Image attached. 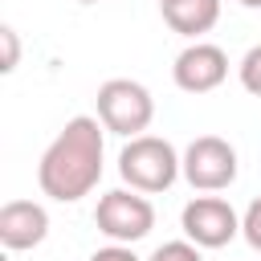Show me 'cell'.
I'll list each match as a JSON object with an SVG mask.
<instances>
[{
  "mask_svg": "<svg viewBox=\"0 0 261 261\" xmlns=\"http://www.w3.org/2000/svg\"><path fill=\"white\" fill-rule=\"evenodd\" d=\"M179 171H184V159L167 139H155V135H135L118 155V175L135 192H167Z\"/></svg>",
  "mask_w": 261,
  "mask_h": 261,
  "instance_id": "cell-2",
  "label": "cell"
},
{
  "mask_svg": "<svg viewBox=\"0 0 261 261\" xmlns=\"http://www.w3.org/2000/svg\"><path fill=\"white\" fill-rule=\"evenodd\" d=\"M159 8L179 37H200L220 20V0H159Z\"/></svg>",
  "mask_w": 261,
  "mask_h": 261,
  "instance_id": "cell-9",
  "label": "cell"
},
{
  "mask_svg": "<svg viewBox=\"0 0 261 261\" xmlns=\"http://www.w3.org/2000/svg\"><path fill=\"white\" fill-rule=\"evenodd\" d=\"M77 4H98V0H77Z\"/></svg>",
  "mask_w": 261,
  "mask_h": 261,
  "instance_id": "cell-16",
  "label": "cell"
},
{
  "mask_svg": "<svg viewBox=\"0 0 261 261\" xmlns=\"http://www.w3.org/2000/svg\"><path fill=\"white\" fill-rule=\"evenodd\" d=\"M179 228L192 245L200 249H224L237 232H241V216L232 212L228 200L220 196H196L192 204H184V216H179Z\"/></svg>",
  "mask_w": 261,
  "mask_h": 261,
  "instance_id": "cell-6",
  "label": "cell"
},
{
  "mask_svg": "<svg viewBox=\"0 0 261 261\" xmlns=\"http://www.w3.org/2000/svg\"><path fill=\"white\" fill-rule=\"evenodd\" d=\"M49 237V212L33 200H8L0 208V245L4 249H37Z\"/></svg>",
  "mask_w": 261,
  "mask_h": 261,
  "instance_id": "cell-8",
  "label": "cell"
},
{
  "mask_svg": "<svg viewBox=\"0 0 261 261\" xmlns=\"http://www.w3.org/2000/svg\"><path fill=\"white\" fill-rule=\"evenodd\" d=\"M90 261H139V257H135V253H130L126 245H118V241H114V245H106V249H98V253H94Z\"/></svg>",
  "mask_w": 261,
  "mask_h": 261,
  "instance_id": "cell-14",
  "label": "cell"
},
{
  "mask_svg": "<svg viewBox=\"0 0 261 261\" xmlns=\"http://www.w3.org/2000/svg\"><path fill=\"white\" fill-rule=\"evenodd\" d=\"M184 179L196 192H220L237 179V151L220 135H200L184 151Z\"/></svg>",
  "mask_w": 261,
  "mask_h": 261,
  "instance_id": "cell-5",
  "label": "cell"
},
{
  "mask_svg": "<svg viewBox=\"0 0 261 261\" xmlns=\"http://www.w3.org/2000/svg\"><path fill=\"white\" fill-rule=\"evenodd\" d=\"M171 77H175V86H179L184 94H208V90H216V86L228 77V57H224L220 45L196 41V45H188V49L175 57Z\"/></svg>",
  "mask_w": 261,
  "mask_h": 261,
  "instance_id": "cell-7",
  "label": "cell"
},
{
  "mask_svg": "<svg viewBox=\"0 0 261 261\" xmlns=\"http://www.w3.org/2000/svg\"><path fill=\"white\" fill-rule=\"evenodd\" d=\"M98 122L102 118L77 114L45 147V155L37 163V184L49 200L73 204L98 188V179H102V126Z\"/></svg>",
  "mask_w": 261,
  "mask_h": 261,
  "instance_id": "cell-1",
  "label": "cell"
},
{
  "mask_svg": "<svg viewBox=\"0 0 261 261\" xmlns=\"http://www.w3.org/2000/svg\"><path fill=\"white\" fill-rule=\"evenodd\" d=\"M0 41H4V65H0V69L12 73V69H16V53H20V49H16V33L4 24V29H0Z\"/></svg>",
  "mask_w": 261,
  "mask_h": 261,
  "instance_id": "cell-13",
  "label": "cell"
},
{
  "mask_svg": "<svg viewBox=\"0 0 261 261\" xmlns=\"http://www.w3.org/2000/svg\"><path fill=\"white\" fill-rule=\"evenodd\" d=\"M147 261H204V257H200V245H192V241H167Z\"/></svg>",
  "mask_w": 261,
  "mask_h": 261,
  "instance_id": "cell-10",
  "label": "cell"
},
{
  "mask_svg": "<svg viewBox=\"0 0 261 261\" xmlns=\"http://www.w3.org/2000/svg\"><path fill=\"white\" fill-rule=\"evenodd\" d=\"M241 237L249 241V249L261 253V196L245 208V216H241Z\"/></svg>",
  "mask_w": 261,
  "mask_h": 261,
  "instance_id": "cell-12",
  "label": "cell"
},
{
  "mask_svg": "<svg viewBox=\"0 0 261 261\" xmlns=\"http://www.w3.org/2000/svg\"><path fill=\"white\" fill-rule=\"evenodd\" d=\"M94 224H98V232H106L110 241L135 245V241H143V237L155 228V208H151V200L139 196L135 188H130V192H126V188H114V192H106V196L98 200Z\"/></svg>",
  "mask_w": 261,
  "mask_h": 261,
  "instance_id": "cell-4",
  "label": "cell"
},
{
  "mask_svg": "<svg viewBox=\"0 0 261 261\" xmlns=\"http://www.w3.org/2000/svg\"><path fill=\"white\" fill-rule=\"evenodd\" d=\"M241 86L261 98V45H253V49L241 57Z\"/></svg>",
  "mask_w": 261,
  "mask_h": 261,
  "instance_id": "cell-11",
  "label": "cell"
},
{
  "mask_svg": "<svg viewBox=\"0 0 261 261\" xmlns=\"http://www.w3.org/2000/svg\"><path fill=\"white\" fill-rule=\"evenodd\" d=\"M241 4H245V8H261V0H241Z\"/></svg>",
  "mask_w": 261,
  "mask_h": 261,
  "instance_id": "cell-15",
  "label": "cell"
},
{
  "mask_svg": "<svg viewBox=\"0 0 261 261\" xmlns=\"http://www.w3.org/2000/svg\"><path fill=\"white\" fill-rule=\"evenodd\" d=\"M98 118H102L106 130L135 139V135H143L151 126L155 102H151L147 86H139L130 77H110V82L98 86Z\"/></svg>",
  "mask_w": 261,
  "mask_h": 261,
  "instance_id": "cell-3",
  "label": "cell"
}]
</instances>
